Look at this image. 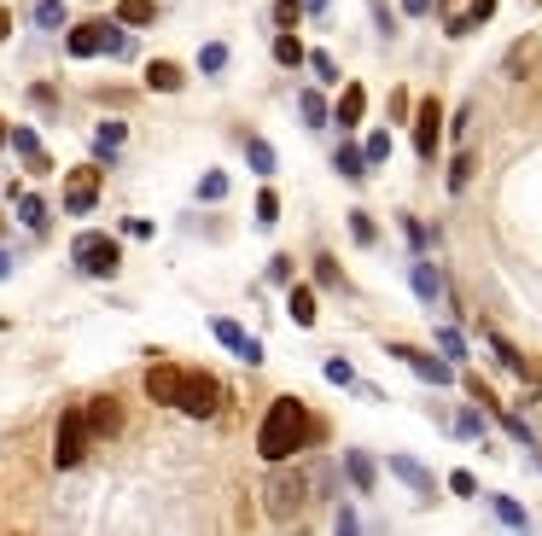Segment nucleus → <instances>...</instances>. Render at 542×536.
I'll return each instance as SVG.
<instances>
[{
    "label": "nucleus",
    "mask_w": 542,
    "mask_h": 536,
    "mask_svg": "<svg viewBox=\"0 0 542 536\" xmlns=\"http://www.w3.org/2000/svg\"><path fill=\"white\" fill-rule=\"evenodd\" d=\"M245 164H251L257 175H263V181H269L274 169H280V158H274V146L263 140V134H245Z\"/></svg>",
    "instance_id": "obj_27"
},
{
    "label": "nucleus",
    "mask_w": 542,
    "mask_h": 536,
    "mask_svg": "<svg viewBox=\"0 0 542 536\" xmlns=\"http://www.w3.org/2000/svg\"><path fill=\"white\" fill-rule=\"evenodd\" d=\"M333 169H339L344 181H368V152H362V146H356V140H344L339 152H333Z\"/></svg>",
    "instance_id": "obj_24"
},
{
    "label": "nucleus",
    "mask_w": 542,
    "mask_h": 536,
    "mask_svg": "<svg viewBox=\"0 0 542 536\" xmlns=\"http://www.w3.org/2000/svg\"><path fill=\"white\" fill-rule=\"evenodd\" d=\"M82 408H88V426H94V443H100V437H117V432H123V402L111 397V391H105V397H88Z\"/></svg>",
    "instance_id": "obj_16"
},
{
    "label": "nucleus",
    "mask_w": 542,
    "mask_h": 536,
    "mask_svg": "<svg viewBox=\"0 0 542 536\" xmlns=\"http://www.w3.org/2000/svg\"><path fill=\"white\" fill-rule=\"evenodd\" d=\"M449 490L467 502V496H478V478H473V472H449Z\"/></svg>",
    "instance_id": "obj_49"
},
{
    "label": "nucleus",
    "mask_w": 542,
    "mask_h": 536,
    "mask_svg": "<svg viewBox=\"0 0 542 536\" xmlns=\"http://www.w3.org/2000/svg\"><path fill=\"white\" fill-rule=\"evenodd\" d=\"M228 199V175L222 169H204L199 175V204H222Z\"/></svg>",
    "instance_id": "obj_36"
},
{
    "label": "nucleus",
    "mask_w": 542,
    "mask_h": 536,
    "mask_svg": "<svg viewBox=\"0 0 542 536\" xmlns=\"http://www.w3.org/2000/svg\"><path fill=\"white\" fill-rule=\"evenodd\" d=\"M274 65H280V70H304L309 65V47H304V35H298V30L274 35Z\"/></svg>",
    "instance_id": "obj_22"
},
{
    "label": "nucleus",
    "mask_w": 542,
    "mask_h": 536,
    "mask_svg": "<svg viewBox=\"0 0 542 536\" xmlns=\"http://www.w3.org/2000/svg\"><path fill=\"white\" fill-rule=\"evenodd\" d=\"M6 193H12V204H18V222H24L30 234H47V222H53V216H47V199H41V193H24L18 181H12Z\"/></svg>",
    "instance_id": "obj_18"
},
{
    "label": "nucleus",
    "mask_w": 542,
    "mask_h": 536,
    "mask_svg": "<svg viewBox=\"0 0 542 536\" xmlns=\"http://www.w3.org/2000/svg\"><path fill=\"white\" fill-rule=\"evenodd\" d=\"M309 70H315V82H321V88H333V82H344V76H339V59H333L327 47H309Z\"/></svg>",
    "instance_id": "obj_33"
},
{
    "label": "nucleus",
    "mask_w": 542,
    "mask_h": 536,
    "mask_svg": "<svg viewBox=\"0 0 542 536\" xmlns=\"http://www.w3.org/2000/svg\"><path fill=\"white\" fill-rule=\"evenodd\" d=\"M461 385H467V397H473L478 408H484V414H502V397H496V391H490V385H484V379H478V373H467V379H461Z\"/></svg>",
    "instance_id": "obj_37"
},
{
    "label": "nucleus",
    "mask_w": 542,
    "mask_h": 536,
    "mask_svg": "<svg viewBox=\"0 0 542 536\" xmlns=\"http://www.w3.org/2000/svg\"><path fill=\"white\" fill-rule=\"evenodd\" d=\"M309 437H315V414H309L304 397H274L269 408H263V426H257V455L263 461H298L309 449Z\"/></svg>",
    "instance_id": "obj_1"
},
{
    "label": "nucleus",
    "mask_w": 542,
    "mask_h": 536,
    "mask_svg": "<svg viewBox=\"0 0 542 536\" xmlns=\"http://www.w3.org/2000/svg\"><path fill=\"white\" fill-rule=\"evenodd\" d=\"M490 513H496V525H508V531H525V525H531V513L513 502V496H490Z\"/></svg>",
    "instance_id": "obj_31"
},
{
    "label": "nucleus",
    "mask_w": 542,
    "mask_h": 536,
    "mask_svg": "<svg viewBox=\"0 0 542 536\" xmlns=\"http://www.w3.org/2000/svg\"><path fill=\"white\" fill-rule=\"evenodd\" d=\"M315 286H321V292H339V298H350V292H356V286H350V274H344L339 268V257H333V251H315Z\"/></svg>",
    "instance_id": "obj_19"
},
{
    "label": "nucleus",
    "mask_w": 542,
    "mask_h": 536,
    "mask_svg": "<svg viewBox=\"0 0 542 536\" xmlns=\"http://www.w3.org/2000/svg\"><path fill=\"white\" fill-rule=\"evenodd\" d=\"M484 344H490V356H496V368H502V373H513V379H531V362L519 356V344H513V338H502L496 327H484Z\"/></svg>",
    "instance_id": "obj_17"
},
{
    "label": "nucleus",
    "mask_w": 542,
    "mask_h": 536,
    "mask_svg": "<svg viewBox=\"0 0 542 536\" xmlns=\"http://www.w3.org/2000/svg\"><path fill=\"white\" fill-rule=\"evenodd\" d=\"M333 525L350 536V531H362V513H356V507H339V513H333Z\"/></svg>",
    "instance_id": "obj_50"
},
{
    "label": "nucleus",
    "mask_w": 542,
    "mask_h": 536,
    "mask_svg": "<svg viewBox=\"0 0 542 536\" xmlns=\"http://www.w3.org/2000/svg\"><path fill=\"white\" fill-rule=\"evenodd\" d=\"M70 263H76V274H88V280H111L117 268H123V245H117V234H76L70 239Z\"/></svg>",
    "instance_id": "obj_4"
},
{
    "label": "nucleus",
    "mask_w": 542,
    "mask_h": 536,
    "mask_svg": "<svg viewBox=\"0 0 542 536\" xmlns=\"http://www.w3.org/2000/svg\"><path fill=\"white\" fill-rule=\"evenodd\" d=\"M362 152H368V164L379 169V164H385V158H391V134H385V129H373L368 140H362Z\"/></svg>",
    "instance_id": "obj_44"
},
{
    "label": "nucleus",
    "mask_w": 542,
    "mask_h": 536,
    "mask_svg": "<svg viewBox=\"0 0 542 536\" xmlns=\"http://www.w3.org/2000/svg\"><path fill=\"white\" fill-rule=\"evenodd\" d=\"M210 338H216L222 350H234V356L245 362V368H263V362H269L263 338H251L245 327H239V321H228V315H216V321H210Z\"/></svg>",
    "instance_id": "obj_8"
},
{
    "label": "nucleus",
    "mask_w": 542,
    "mask_h": 536,
    "mask_svg": "<svg viewBox=\"0 0 542 536\" xmlns=\"http://www.w3.org/2000/svg\"><path fill=\"white\" fill-rule=\"evenodd\" d=\"M309 484H315V502H339V472H333V461H309Z\"/></svg>",
    "instance_id": "obj_29"
},
{
    "label": "nucleus",
    "mask_w": 542,
    "mask_h": 536,
    "mask_svg": "<svg viewBox=\"0 0 542 536\" xmlns=\"http://www.w3.org/2000/svg\"><path fill=\"white\" fill-rule=\"evenodd\" d=\"M30 100L41 105V111H59V88H53V82H35V88H30Z\"/></svg>",
    "instance_id": "obj_48"
},
{
    "label": "nucleus",
    "mask_w": 542,
    "mask_h": 536,
    "mask_svg": "<svg viewBox=\"0 0 542 536\" xmlns=\"http://www.w3.org/2000/svg\"><path fill=\"white\" fill-rule=\"evenodd\" d=\"M385 111H391V123H408V117H414V94H408V88H391Z\"/></svg>",
    "instance_id": "obj_45"
},
{
    "label": "nucleus",
    "mask_w": 542,
    "mask_h": 536,
    "mask_svg": "<svg viewBox=\"0 0 542 536\" xmlns=\"http://www.w3.org/2000/svg\"><path fill=\"white\" fill-rule=\"evenodd\" d=\"M292 274H298V263H292L286 251H274L269 268H263V280H274V286H292Z\"/></svg>",
    "instance_id": "obj_42"
},
{
    "label": "nucleus",
    "mask_w": 542,
    "mask_h": 536,
    "mask_svg": "<svg viewBox=\"0 0 542 536\" xmlns=\"http://www.w3.org/2000/svg\"><path fill=\"white\" fill-rule=\"evenodd\" d=\"M117 24H129V30L158 24V0H117Z\"/></svg>",
    "instance_id": "obj_28"
},
{
    "label": "nucleus",
    "mask_w": 542,
    "mask_h": 536,
    "mask_svg": "<svg viewBox=\"0 0 542 536\" xmlns=\"http://www.w3.org/2000/svg\"><path fill=\"white\" fill-rule=\"evenodd\" d=\"M438 350H443V356H449V362H461V356H467V333L443 321V327H438Z\"/></svg>",
    "instance_id": "obj_41"
},
{
    "label": "nucleus",
    "mask_w": 542,
    "mask_h": 536,
    "mask_svg": "<svg viewBox=\"0 0 542 536\" xmlns=\"http://www.w3.org/2000/svg\"><path fill=\"white\" fill-rule=\"evenodd\" d=\"M146 88H152V94H181V88H187V70L175 65V59H152V65H146Z\"/></svg>",
    "instance_id": "obj_21"
},
{
    "label": "nucleus",
    "mask_w": 542,
    "mask_h": 536,
    "mask_svg": "<svg viewBox=\"0 0 542 536\" xmlns=\"http://www.w3.org/2000/svg\"><path fill=\"white\" fill-rule=\"evenodd\" d=\"M298 117H304L309 129H327V123H333V105L321 100L315 88H304V94H298Z\"/></svg>",
    "instance_id": "obj_30"
},
{
    "label": "nucleus",
    "mask_w": 542,
    "mask_h": 536,
    "mask_svg": "<svg viewBox=\"0 0 542 536\" xmlns=\"http://www.w3.org/2000/svg\"><path fill=\"white\" fill-rule=\"evenodd\" d=\"M397 228H403V239L414 245V251H426V239H432V228H420V216H414V210H403V216H397Z\"/></svg>",
    "instance_id": "obj_43"
},
{
    "label": "nucleus",
    "mask_w": 542,
    "mask_h": 536,
    "mask_svg": "<svg viewBox=\"0 0 542 536\" xmlns=\"http://www.w3.org/2000/svg\"><path fill=\"white\" fill-rule=\"evenodd\" d=\"M286 315H292V327H315V315H321L315 286H292V292H286Z\"/></svg>",
    "instance_id": "obj_23"
},
{
    "label": "nucleus",
    "mask_w": 542,
    "mask_h": 536,
    "mask_svg": "<svg viewBox=\"0 0 542 536\" xmlns=\"http://www.w3.org/2000/svg\"><path fill=\"white\" fill-rule=\"evenodd\" d=\"M362 117H368V88H362V82H350L339 100H333V123H339V129H356Z\"/></svg>",
    "instance_id": "obj_20"
},
{
    "label": "nucleus",
    "mask_w": 542,
    "mask_h": 536,
    "mask_svg": "<svg viewBox=\"0 0 542 536\" xmlns=\"http://www.w3.org/2000/svg\"><path fill=\"white\" fill-rule=\"evenodd\" d=\"M30 24L35 30H70V12H65V0H30Z\"/></svg>",
    "instance_id": "obj_26"
},
{
    "label": "nucleus",
    "mask_w": 542,
    "mask_h": 536,
    "mask_svg": "<svg viewBox=\"0 0 542 536\" xmlns=\"http://www.w3.org/2000/svg\"><path fill=\"white\" fill-rule=\"evenodd\" d=\"M339 467H344V484H350L356 496H373V490H379V467H373L368 449H344Z\"/></svg>",
    "instance_id": "obj_15"
},
{
    "label": "nucleus",
    "mask_w": 542,
    "mask_h": 536,
    "mask_svg": "<svg viewBox=\"0 0 542 536\" xmlns=\"http://www.w3.org/2000/svg\"><path fill=\"white\" fill-rule=\"evenodd\" d=\"M6 274H12V251H0V280H6Z\"/></svg>",
    "instance_id": "obj_55"
},
{
    "label": "nucleus",
    "mask_w": 542,
    "mask_h": 536,
    "mask_svg": "<svg viewBox=\"0 0 542 536\" xmlns=\"http://www.w3.org/2000/svg\"><path fill=\"white\" fill-rule=\"evenodd\" d=\"M327 379H333V385H344V391H356V379H362V373H356V362H350V356H327Z\"/></svg>",
    "instance_id": "obj_39"
},
{
    "label": "nucleus",
    "mask_w": 542,
    "mask_h": 536,
    "mask_svg": "<svg viewBox=\"0 0 542 536\" xmlns=\"http://www.w3.org/2000/svg\"><path fill=\"white\" fill-rule=\"evenodd\" d=\"M385 356L391 362H403L420 385H432V391H449L455 385V362L443 356V350H420V344H385Z\"/></svg>",
    "instance_id": "obj_5"
},
{
    "label": "nucleus",
    "mask_w": 542,
    "mask_h": 536,
    "mask_svg": "<svg viewBox=\"0 0 542 536\" xmlns=\"http://www.w3.org/2000/svg\"><path fill=\"white\" fill-rule=\"evenodd\" d=\"M408 286H414V298L420 303H438L443 298V268L426 257V251H414L408 257Z\"/></svg>",
    "instance_id": "obj_14"
},
{
    "label": "nucleus",
    "mask_w": 542,
    "mask_h": 536,
    "mask_svg": "<svg viewBox=\"0 0 542 536\" xmlns=\"http://www.w3.org/2000/svg\"><path fill=\"white\" fill-rule=\"evenodd\" d=\"M490 18H496V0H467V24H490Z\"/></svg>",
    "instance_id": "obj_47"
},
{
    "label": "nucleus",
    "mask_w": 542,
    "mask_h": 536,
    "mask_svg": "<svg viewBox=\"0 0 542 536\" xmlns=\"http://www.w3.org/2000/svg\"><path fill=\"white\" fill-rule=\"evenodd\" d=\"M373 12V30H379V41H397V12H391V0H368Z\"/></svg>",
    "instance_id": "obj_40"
},
{
    "label": "nucleus",
    "mask_w": 542,
    "mask_h": 536,
    "mask_svg": "<svg viewBox=\"0 0 542 536\" xmlns=\"http://www.w3.org/2000/svg\"><path fill=\"white\" fill-rule=\"evenodd\" d=\"M100 164H82L65 175V216H88L94 204H100Z\"/></svg>",
    "instance_id": "obj_10"
},
{
    "label": "nucleus",
    "mask_w": 542,
    "mask_h": 536,
    "mask_svg": "<svg viewBox=\"0 0 542 536\" xmlns=\"http://www.w3.org/2000/svg\"><path fill=\"white\" fill-rule=\"evenodd\" d=\"M344 228H350V239H356L362 251H373V245H379V228H373L368 210H350V216H344Z\"/></svg>",
    "instance_id": "obj_32"
},
{
    "label": "nucleus",
    "mask_w": 542,
    "mask_h": 536,
    "mask_svg": "<svg viewBox=\"0 0 542 536\" xmlns=\"http://www.w3.org/2000/svg\"><path fill=\"white\" fill-rule=\"evenodd\" d=\"M6 140H12V123H6V117H0V146H6Z\"/></svg>",
    "instance_id": "obj_56"
},
{
    "label": "nucleus",
    "mask_w": 542,
    "mask_h": 536,
    "mask_svg": "<svg viewBox=\"0 0 542 536\" xmlns=\"http://www.w3.org/2000/svg\"><path fill=\"white\" fill-rule=\"evenodd\" d=\"M385 467H391V478H397V484H408V496H414V502H438V472L426 467V461H414V455H403V449H397Z\"/></svg>",
    "instance_id": "obj_9"
},
{
    "label": "nucleus",
    "mask_w": 542,
    "mask_h": 536,
    "mask_svg": "<svg viewBox=\"0 0 542 536\" xmlns=\"http://www.w3.org/2000/svg\"><path fill=\"white\" fill-rule=\"evenodd\" d=\"M327 6H333V0H304V12H309V18H327Z\"/></svg>",
    "instance_id": "obj_53"
},
{
    "label": "nucleus",
    "mask_w": 542,
    "mask_h": 536,
    "mask_svg": "<svg viewBox=\"0 0 542 536\" xmlns=\"http://www.w3.org/2000/svg\"><path fill=\"white\" fill-rule=\"evenodd\" d=\"M105 30H111V18H88V24L65 30V53H70V59H100V53H105Z\"/></svg>",
    "instance_id": "obj_12"
},
{
    "label": "nucleus",
    "mask_w": 542,
    "mask_h": 536,
    "mask_svg": "<svg viewBox=\"0 0 542 536\" xmlns=\"http://www.w3.org/2000/svg\"><path fill=\"white\" fill-rule=\"evenodd\" d=\"M6 35H12V12H6V6H0V41H6Z\"/></svg>",
    "instance_id": "obj_54"
},
{
    "label": "nucleus",
    "mask_w": 542,
    "mask_h": 536,
    "mask_svg": "<svg viewBox=\"0 0 542 536\" xmlns=\"http://www.w3.org/2000/svg\"><path fill=\"white\" fill-rule=\"evenodd\" d=\"M199 70H204V76H222V70H228V41H204V47H199Z\"/></svg>",
    "instance_id": "obj_35"
},
{
    "label": "nucleus",
    "mask_w": 542,
    "mask_h": 536,
    "mask_svg": "<svg viewBox=\"0 0 542 536\" xmlns=\"http://www.w3.org/2000/svg\"><path fill=\"white\" fill-rule=\"evenodd\" d=\"M467 129H473V105H461V111H455V123H449V134H455V140H461Z\"/></svg>",
    "instance_id": "obj_51"
},
{
    "label": "nucleus",
    "mask_w": 542,
    "mask_h": 536,
    "mask_svg": "<svg viewBox=\"0 0 542 536\" xmlns=\"http://www.w3.org/2000/svg\"><path fill=\"white\" fill-rule=\"evenodd\" d=\"M473 169H478L473 152H455L449 169H443V193H449V199H455V193H467V187H473Z\"/></svg>",
    "instance_id": "obj_25"
},
{
    "label": "nucleus",
    "mask_w": 542,
    "mask_h": 536,
    "mask_svg": "<svg viewBox=\"0 0 542 536\" xmlns=\"http://www.w3.org/2000/svg\"><path fill=\"white\" fill-rule=\"evenodd\" d=\"M309 496V467H292V461H274V472L263 478V513H269L274 525H292L298 513H304Z\"/></svg>",
    "instance_id": "obj_2"
},
{
    "label": "nucleus",
    "mask_w": 542,
    "mask_h": 536,
    "mask_svg": "<svg viewBox=\"0 0 542 536\" xmlns=\"http://www.w3.org/2000/svg\"><path fill=\"white\" fill-rule=\"evenodd\" d=\"M269 18H274V30H298L309 12H304V0H274V6H269Z\"/></svg>",
    "instance_id": "obj_34"
},
{
    "label": "nucleus",
    "mask_w": 542,
    "mask_h": 536,
    "mask_svg": "<svg viewBox=\"0 0 542 536\" xmlns=\"http://www.w3.org/2000/svg\"><path fill=\"white\" fill-rule=\"evenodd\" d=\"M408 129H414V152H420V164H438L443 152V100H414V117H408Z\"/></svg>",
    "instance_id": "obj_7"
},
{
    "label": "nucleus",
    "mask_w": 542,
    "mask_h": 536,
    "mask_svg": "<svg viewBox=\"0 0 542 536\" xmlns=\"http://www.w3.org/2000/svg\"><path fill=\"white\" fill-rule=\"evenodd\" d=\"M181 373L187 368H175V362H152L140 385H146V397L158 402V408H175V397H181Z\"/></svg>",
    "instance_id": "obj_13"
},
{
    "label": "nucleus",
    "mask_w": 542,
    "mask_h": 536,
    "mask_svg": "<svg viewBox=\"0 0 542 536\" xmlns=\"http://www.w3.org/2000/svg\"><path fill=\"white\" fill-rule=\"evenodd\" d=\"M426 12H438V0H403V18H426Z\"/></svg>",
    "instance_id": "obj_52"
},
{
    "label": "nucleus",
    "mask_w": 542,
    "mask_h": 536,
    "mask_svg": "<svg viewBox=\"0 0 542 536\" xmlns=\"http://www.w3.org/2000/svg\"><path fill=\"white\" fill-rule=\"evenodd\" d=\"M175 408L187 414V420H216V408H222V379L216 373H181V397H175Z\"/></svg>",
    "instance_id": "obj_6"
},
{
    "label": "nucleus",
    "mask_w": 542,
    "mask_h": 536,
    "mask_svg": "<svg viewBox=\"0 0 542 536\" xmlns=\"http://www.w3.org/2000/svg\"><path fill=\"white\" fill-rule=\"evenodd\" d=\"M502 76H513V82H531V76H542V35L513 41L508 53H502Z\"/></svg>",
    "instance_id": "obj_11"
},
{
    "label": "nucleus",
    "mask_w": 542,
    "mask_h": 536,
    "mask_svg": "<svg viewBox=\"0 0 542 536\" xmlns=\"http://www.w3.org/2000/svg\"><path fill=\"white\" fill-rule=\"evenodd\" d=\"M455 437H484V414H478V408H461V414H455Z\"/></svg>",
    "instance_id": "obj_46"
},
{
    "label": "nucleus",
    "mask_w": 542,
    "mask_h": 536,
    "mask_svg": "<svg viewBox=\"0 0 542 536\" xmlns=\"http://www.w3.org/2000/svg\"><path fill=\"white\" fill-rule=\"evenodd\" d=\"M88 449H94L88 408H82V402H70L65 414H59V426H53V467H59V472H76L82 461H88Z\"/></svg>",
    "instance_id": "obj_3"
},
{
    "label": "nucleus",
    "mask_w": 542,
    "mask_h": 536,
    "mask_svg": "<svg viewBox=\"0 0 542 536\" xmlns=\"http://www.w3.org/2000/svg\"><path fill=\"white\" fill-rule=\"evenodd\" d=\"M251 222H257V228H274V222H280V193H274V187H263V193H257Z\"/></svg>",
    "instance_id": "obj_38"
}]
</instances>
